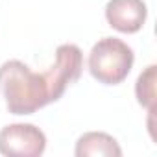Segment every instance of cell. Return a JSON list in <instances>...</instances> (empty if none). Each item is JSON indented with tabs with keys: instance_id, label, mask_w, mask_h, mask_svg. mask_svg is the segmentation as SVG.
<instances>
[{
	"instance_id": "5b68a950",
	"label": "cell",
	"mask_w": 157,
	"mask_h": 157,
	"mask_svg": "<svg viewBox=\"0 0 157 157\" xmlns=\"http://www.w3.org/2000/svg\"><path fill=\"white\" fill-rule=\"evenodd\" d=\"M148 17L144 0H109L105 4V19L111 28L122 33L139 32Z\"/></svg>"
},
{
	"instance_id": "277c9868",
	"label": "cell",
	"mask_w": 157,
	"mask_h": 157,
	"mask_svg": "<svg viewBox=\"0 0 157 157\" xmlns=\"http://www.w3.org/2000/svg\"><path fill=\"white\" fill-rule=\"evenodd\" d=\"M46 148L44 133L33 124H10L0 131V153L39 157Z\"/></svg>"
},
{
	"instance_id": "7a4b0ae2",
	"label": "cell",
	"mask_w": 157,
	"mask_h": 157,
	"mask_svg": "<svg viewBox=\"0 0 157 157\" xmlns=\"http://www.w3.org/2000/svg\"><path fill=\"white\" fill-rule=\"evenodd\" d=\"M133 61V50L124 41L117 37H104L91 48L89 70L100 83L118 85L128 78Z\"/></svg>"
},
{
	"instance_id": "3957f363",
	"label": "cell",
	"mask_w": 157,
	"mask_h": 157,
	"mask_svg": "<svg viewBox=\"0 0 157 157\" xmlns=\"http://www.w3.org/2000/svg\"><path fill=\"white\" fill-rule=\"evenodd\" d=\"M83 70V54L76 44H61L56 50V63L44 72L48 89H50V100L57 102L68 85L80 80Z\"/></svg>"
},
{
	"instance_id": "52a82bcc",
	"label": "cell",
	"mask_w": 157,
	"mask_h": 157,
	"mask_svg": "<svg viewBox=\"0 0 157 157\" xmlns=\"http://www.w3.org/2000/svg\"><path fill=\"white\" fill-rule=\"evenodd\" d=\"M155 65H150L137 80L135 94L142 107H148L150 113H153L155 107Z\"/></svg>"
},
{
	"instance_id": "6da1fadb",
	"label": "cell",
	"mask_w": 157,
	"mask_h": 157,
	"mask_svg": "<svg viewBox=\"0 0 157 157\" xmlns=\"http://www.w3.org/2000/svg\"><path fill=\"white\" fill-rule=\"evenodd\" d=\"M0 94L13 115H32L52 102L44 72H33L19 59L0 67Z\"/></svg>"
},
{
	"instance_id": "8992f818",
	"label": "cell",
	"mask_w": 157,
	"mask_h": 157,
	"mask_svg": "<svg viewBox=\"0 0 157 157\" xmlns=\"http://www.w3.org/2000/svg\"><path fill=\"white\" fill-rule=\"evenodd\" d=\"M78 157H89V155H122V150L117 142L107 133L102 131H89L82 135L76 142V151Z\"/></svg>"
}]
</instances>
